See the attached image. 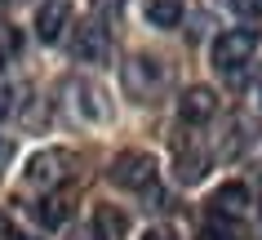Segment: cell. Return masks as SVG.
I'll return each instance as SVG.
<instances>
[{"instance_id": "6da1fadb", "label": "cell", "mask_w": 262, "mask_h": 240, "mask_svg": "<svg viewBox=\"0 0 262 240\" xmlns=\"http://www.w3.org/2000/svg\"><path fill=\"white\" fill-rule=\"evenodd\" d=\"M258 45H262L258 27H227L218 40H213V67L235 76V67H245L249 58L258 54Z\"/></svg>"}, {"instance_id": "7a4b0ae2", "label": "cell", "mask_w": 262, "mask_h": 240, "mask_svg": "<svg viewBox=\"0 0 262 240\" xmlns=\"http://www.w3.org/2000/svg\"><path fill=\"white\" fill-rule=\"evenodd\" d=\"M165 80H169V71L160 67V58H151V54H134L124 62V89H129L134 98H142V102H151L156 94L165 89Z\"/></svg>"}, {"instance_id": "3957f363", "label": "cell", "mask_w": 262, "mask_h": 240, "mask_svg": "<svg viewBox=\"0 0 262 240\" xmlns=\"http://www.w3.org/2000/svg\"><path fill=\"white\" fill-rule=\"evenodd\" d=\"M107 178L116 187H124V191H151L156 183V160L147 151H120L116 160H111Z\"/></svg>"}, {"instance_id": "277c9868", "label": "cell", "mask_w": 262, "mask_h": 240, "mask_svg": "<svg viewBox=\"0 0 262 240\" xmlns=\"http://www.w3.org/2000/svg\"><path fill=\"white\" fill-rule=\"evenodd\" d=\"M71 54L80 58V62H107V54H111V36H107V27H102L98 18L80 23V27L71 31Z\"/></svg>"}, {"instance_id": "5b68a950", "label": "cell", "mask_w": 262, "mask_h": 240, "mask_svg": "<svg viewBox=\"0 0 262 240\" xmlns=\"http://www.w3.org/2000/svg\"><path fill=\"white\" fill-rule=\"evenodd\" d=\"M213 116H218V94L209 85L182 89V98H178V120L182 125H209Z\"/></svg>"}, {"instance_id": "8992f818", "label": "cell", "mask_w": 262, "mask_h": 240, "mask_svg": "<svg viewBox=\"0 0 262 240\" xmlns=\"http://www.w3.org/2000/svg\"><path fill=\"white\" fill-rule=\"evenodd\" d=\"M249 209H253V191H249L245 183H222L218 191H213V200H209V213L222 218V223H235V218H245Z\"/></svg>"}, {"instance_id": "52a82bcc", "label": "cell", "mask_w": 262, "mask_h": 240, "mask_svg": "<svg viewBox=\"0 0 262 240\" xmlns=\"http://www.w3.org/2000/svg\"><path fill=\"white\" fill-rule=\"evenodd\" d=\"M23 178H27L31 187H54L67 178V156L62 151H36L27 160V169H23Z\"/></svg>"}, {"instance_id": "ba28073f", "label": "cell", "mask_w": 262, "mask_h": 240, "mask_svg": "<svg viewBox=\"0 0 262 240\" xmlns=\"http://www.w3.org/2000/svg\"><path fill=\"white\" fill-rule=\"evenodd\" d=\"M62 27H67V5H62V0L40 5V14H36V36H40V40H58Z\"/></svg>"}, {"instance_id": "9c48e42d", "label": "cell", "mask_w": 262, "mask_h": 240, "mask_svg": "<svg viewBox=\"0 0 262 240\" xmlns=\"http://www.w3.org/2000/svg\"><path fill=\"white\" fill-rule=\"evenodd\" d=\"M147 23L160 31H173L182 23V0H147Z\"/></svg>"}, {"instance_id": "30bf717a", "label": "cell", "mask_w": 262, "mask_h": 240, "mask_svg": "<svg viewBox=\"0 0 262 240\" xmlns=\"http://www.w3.org/2000/svg\"><path fill=\"white\" fill-rule=\"evenodd\" d=\"M67 218H71V200L67 196H45L36 205V223L40 227H62Z\"/></svg>"}, {"instance_id": "8fae6325", "label": "cell", "mask_w": 262, "mask_h": 240, "mask_svg": "<svg viewBox=\"0 0 262 240\" xmlns=\"http://www.w3.org/2000/svg\"><path fill=\"white\" fill-rule=\"evenodd\" d=\"M209 169V156L200 151H178L173 156V173H178V183H200Z\"/></svg>"}, {"instance_id": "7c38bea8", "label": "cell", "mask_w": 262, "mask_h": 240, "mask_svg": "<svg viewBox=\"0 0 262 240\" xmlns=\"http://www.w3.org/2000/svg\"><path fill=\"white\" fill-rule=\"evenodd\" d=\"M222 9L235 14L240 23H253V18H262V0H222Z\"/></svg>"}, {"instance_id": "4fadbf2b", "label": "cell", "mask_w": 262, "mask_h": 240, "mask_svg": "<svg viewBox=\"0 0 262 240\" xmlns=\"http://www.w3.org/2000/svg\"><path fill=\"white\" fill-rule=\"evenodd\" d=\"M200 240H235V223H222V218H213L209 213L205 231H200Z\"/></svg>"}, {"instance_id": "5bb4252c", "label": "cell", "mask_w": 262, "mask_h": 240, "mask_svg": "<svg viewBox=\"0 0 262 240\" xmlns=\"http://www.w3.org/2000/svg\"><path fill=\"white\" fill-rule=\"evenodd\" d=\"M98 227H102L107 236H120V231H124V218H120V213H111V209H98ZM107 236H102V240H107Z\"/></svg>"}, {"instance_id": "9a60e30c", "label": "cell", "mask_w": 262, "mask_h": 240, "mask_svg": "<svg viewBox=\"0 0 262 240\" xmlns=\"http://www.w3.org/2000/svg\"><path fill=\"white\" fill-rule=\"evenodd\" d=\"M89 5H94V14H98V18H120L129 0H89Z\"/></svg>"}, {"instance_id": "2e32d148", "label": "cell", "mask_w": 262, "mask_h": 240, "mask_svg": "<svg viewBox=\"0 0 262 240\" xmlns=\"http://www.w3.org/2000/svg\"><path fill=\"white\" fill-rule=\"evenodd\" d=\"M0 240H23L14 231V223H9V213H5V209H0Z\"/></svg>"}, {"instance_id": "e0dca14e", "label": "cell", "mask_w": 262, "mask_h": 240, "mask_svg": "<svg viewBox=\"0 0 262 240\" xmlns=\"http://www.w3.org/2000/svg\"><path fill=\"white\" fill-rule=\"evenodd\" d=\"M138 240H178L173 231H165V227H151V231H142Z\"/></svg>"}, {"instance_id": "ac0fdd59", "label": "cell", "mask_w": 262, "mask_h": 240, "mask_svg": "<svg viewBox=\"0 0 262 240\" xmlns=\"http://www.w3.org/2000/svg\"><path fill=\"white\" fill-rule=\"evenodd\" d=\"M9 107H14V89H9L5 80H0V116L9 112Z\"/></svg>"}, {"instance_id": "d6986e66", "label": "cell", "mask_w": 262, "mask_h": 240, "mask_svg": "<svg viewBox=\"0 0 262 240\" xmlns=\"http://www.w3.org/2000/svg\"><path fill=\"white\" fill-rule=\"evenodd\" d=\"M9 160H14V142H9V138H0V169H5Z\"/></svg>"}, {"instance_id": "ffe728a7", "label": "cell", "mask_w": 262, "mask_h": 240, "mask_svg": "<svg viewBox=\"0 0 262 240\" xmlns=\"http://www.w3.org/2000/svg\"><path fill=\"white\" fill-rule=\"evenodd\" d=\"M0 5H18V0H0Z\"/></svg>"}]
</instances>
